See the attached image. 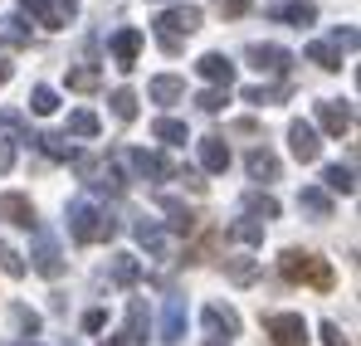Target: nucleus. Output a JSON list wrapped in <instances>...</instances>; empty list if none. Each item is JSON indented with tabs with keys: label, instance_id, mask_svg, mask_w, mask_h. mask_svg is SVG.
<instances>
[{
	"label": "nucleus",
	"instance_id": "18",
	"mask_svg": "<svg viewBox=\"0 0 361 346\" xmlns=\"http://www.w3.org/2000/svg\"><path fill=\"white\" fill-rule=\"evenodd\" d=\"M147 98H152V103H166V108H171V103H180V98H185V83H180L176 73H157V78L147 83Z\"/></svg>",
	"mask_w": 361,
	"mask_h": 346
},
{
	"label": "nucleus",
	"instance_id": "38",
	"mask_svg": "<svg viewBox=\"0 0 361 346\" xmlns=\"http://www.w3.org/2000/svg\"><path fill=\"white\" fill-rule=\"evenodd\" d=\"M225 273H230V283H254V273H259V268H254V259H230V264H225Z\"/></svg>",
	"mask_w": 361,
	"mask_h": 346
},
{
	"label": "nucleus",
	"instance_id": "40",
	"mask_svg": "<svg viewBox=\"0 0 361 346\" xmlns=\"http://www.w3.org/2000/svg\"><path fill=\"white\" fill-rule=\"evenodd\" d=\"M215 244H220V234L210 230V234H205V239H200V244H190V249H185V259H190V264H205V259H210V249H215Z\"/></svg>",
	"mask_w": 361,
	"mask_h": 346
},
{
	"label": "nucleus",
	"instance_id": "9",
	"mask_svg": "<svg viewBox=\"0 0 361 346\" xmlns=\"http://www.w3.org/2000/svg\"><path fill=\"white\" fill-rule=\"evenodd\" d=\"M264 15H269V20H279V25H298V30L317 25V5H312V0H274Z\"/></svg>",
	"mask_w": 361,
	"mask_h": 346
},
{
	"label": "nucleus",
	"instance_id": "36",
	"mask_svg": "<svg viewBox=\"0 0 361 346\" xmlns=\"http://www.w3.org/2000/svg\"><path fill=\"white\" fill-rule=\"evenodd\" d=\"M30 142H39V147H44L49 156H59V161H68V156H73V147L63 142L59 132H39V137H30Z\"/></svg>",
	"mask_w": 361,
	"mask_h": 346
},
{
	"label": "nucleus",
	"instance_id": "22",
	"mask_svg": "<svg viewBox=\"0 0 361 346\" xmlns=\"http://www.w3.org/2000/svg\"><path fill=\"white\" fill-rule=\"evenodd\" d=\"M147 327H152V322H147V307L132 302V307H127V332H122V342L127 346H147Z\"/></svg>",
	"mask_w": 361,
	"mask_h": 346
},
{
	"label": "nucleus",
	"instance_id": "12",
	"mask_svg": "<svg viewBox=\"0 0 361 346\" xmlns=\"http://www.w3.org/2000/svg\"><path fill=\"white\" fill-rule=\"evenodd\" d=\"M195 73H200L205 83H215V88H230V83H235V63L225 54H200L195 58Z\"/></svg>",
	"mask_w": 361,
	"mask_h": 346
},
{
	"label": "nucleus",
	"instance_id": "13",
	"mask_svg": "<svg viewBox=\"0 0 361 346\" xmlns=\"http://www.w3.org/2000/svg\"><path fill=\"white\" fill-rule=\"evenodd\" d=\"M0 220H10V225H20V230H35V225H39V220H35V205H30L20 190L0 195Z\"/></svg>",
	"mask_w": 361,
	"mask_h": 346
},
{
	"label": "nucleus",
	"instance_id": "19",
	"mask_svg": "<svg viewBox=\"0 0 361 346\" xmlns=\"http://www.w3.org/2000/svg\"><path fill=\"white\" fill-rule=\"evenodd\" d=\"M200 166L215 171V175L230 166V147H225V137H205V142H200Z\"/></svg>",
	"mask_w": 361,
	"mask_h": 346
},
{
	"label": "nucleus",
	"instance_id": "21",
	"mask_svg": "<svg viewBox=\"0 0 361 346\" xmlns=\"http://www.w3.org/2000/svg\"><path fill=\"white\" fill-rule=\"evenodd\" d=\"M244 215H249V220H259V225H269V220H279V200H274V195L249 190V195H244Z\"/></svg>",
	"mask_w": 361,
	"mask_h": 346
},
{
	"label": "nucleus",
	"instance_id": "3",
	"mask_svg": "<svg viewBox=\"0 0 361 346\" xmlns=\"http://www.w3.org/2000/svg\"><path fill=\"white\" fill-rule=\"evenodd\" d=\"M68 161H73V171H78L83 185H93V190H113V195L122 190V175H118L113 161H98V156H88V152H73Z\"/></svg>",
	"mask_w": 361,
	"mask_h": 346
},
{
	"label": "nucleus",
	"instance_id": "16",
	"mask_svg": "<svg viewBox=\"0 0 361 346\" xmlns=\"http://www.w3.org/2000/svg\"><path fill=\"white\" fill-rule=\"evenodd\" d=\"M200 317H205V327H210V332H225V337H235V332H240V312H235L230 302H205V312H200Z\"/></svg>",
	"mask_w": 361,
	"mask_h": 346
},
{
	"label": "nucleus",
	"instance_id": "42",
	"mask_svg": "<svg viewBox=\"0 0 361 346\" xmlns=\"http://www.w3.org/2000/svg\"><path fill=\"white\" fill-rule=\"evenodd\" d=\"M195 108H200V113H220V108H225V93H220V88H205V93L195 98Z\"/></svg>",
	"mask_w": 361,
	"mask_h": 346
},
{
	"label": "nucleus",
	"instance_id": "43",
	"mask_svg": "<svg viewBox=\"0 0 361 346\" xmlns=\"http://www.w3.org/2000/svg\"><path fill=\"white\" fill-rule=\"evenodd\" d=\"M15 322L25 327V337H35V332H39V312H30V307H15Z\"/></svg>",
	"mask_w": 361,
	"mask_h": 346
},
{
	"label": "nucleus",
	"instance_id": "29",
	"mask_svg": "<svg viewBox=\"0 0 361 346\" xmlns=\"http://www.w3.org/2000/svg\"><path fill=\"white\" fill-rule=\"evenodd\" d=\"M137 244H142V249H147V254H157V259H161V254H166V234L157 230V225H152V220H137Z\"/></svg>",
	"mask_w": 361,
	"mask_h": 346
},
{
	"label": "nucleus",
	"instance_id": "2",
	"mask_svg": "<svg viewBox=\"0 0 361 346\" xmlns=\"http://www.w3.org/2000/svg\"><path fill=\"white\" fill-rule=\"evenodd\" d=\"M68 234L78 244H98V239H113L118 234V220L103 205H93L88 195H78V200H68Z\"/></svg>",
	"mask_w": 361,
	"mask_h": 346
},
{
	"label": "nucleus",
	"instance_id": "5",
	"mask_svg": "<svg viewBox=\"0 0 361 346\" xmlns=\"http://www.w3.org/2000/svg\"><path fill=\"white\" fill-rule=\"evenodd\" d=\"M20 10H25V15H35L44 30H63V25L73 20L78 0H20Z\"/></svg>",
	"mask_w": 361,
	"mask_h": 346
},
{
	"label": "nucleus",
	"instance_id": "48",
	"mask_svg": "<svg viewBox=\"0 0 361 346\" xmlns=\"http://www.w3.org/2000/svg\"><path fill=\"white\" fill-rule=\"evenodd\" d=\"M103 346H127V342H122V337H113V342H103Z\"/></svg>",
	"mask_w": 361,
	"mask_h": 346
},
{
	"label": "nucleus",
	"instance_id": "15",
	"mask_svg": "<svg viewBox=\"0 0 361 346\" xmlns=\"http://www.w3.org/2000/svg\"><path fill=\"white\" fill-rule=\"evenodd\" d=\"M137 54H142V30H118V35H113V63L127 73V68L137 63Z\"/></svg>",
	"mask_w": 361,
	"mask_h": 346
},
{
	"label": "nucleus",
	"instance_id": "4",
	"mask_svg": "<svg viewBox=\"0 0 361 346\" xmlns=\"http://www.w3.org/2000/svg\"><path fill=\"white\" fill-rule=\"evenodd\" d=\"M264 332L274 346H307V322L302 312H269L264 317Z\"/></svg>",
	"mask_w": 361,
	"mask_h": 346
},
{
	"label": "nucleus",
	"instance_id": "23",
	"mask_svg": "<svg viewBox=\"0 0 361 346\" xmlns=\"http://www.w3.org/2000/svg\"><path fill=\"white\" fill-rule=\"evenodd\" d=\"M298 205L307 210V215H317V220H332V195H327V190H317V185H302Z\"/></svg>",
	"mask_w": 361,
	"mask_h": 346
},
{
	"label": "nucleus",
	"instance_id": "26",
	"mask_svg": "<svg viewBox=\"0 0 361 346\" xmlns=\"http://www.w3.org/2000/svg\"><path fill=\"white\" fill-rule=\"evenodd\" d=\"M307 63H317V68L332 73V68H342V49H332L327 39H312V44H307Z\"/></svg>",
	"mask_w": 361,
	"mask_h": 346
},
{
	"label": "nucleus",
	"instance_id": "24",
	"mask_svg": "<svg viewBox=\"0 0 361 346\" xmlns=\"http://www.w3.org/2000/svg\"><path fill=\"white\" fill-rule=\"evenodd\" d=\"M322 180H327V190H337V195H352V190H357V171L342 166V161H332V166L322 171Z\"/></svg>",
	"mask_w": 361,
	"mask_h": 346
},
{
	"label": "nucleus",
	"instance_id": "39",
	"mask_svg": "<svg viewBox=\"0 0 361 346\" xmlns=\"http://www.w3.org/2000/svg\"><path fill=\"white\" fill-rule=\"evenodd\" d=\"M0 273H10V278H25V259H20L10 244H0Z\"/></svg>",
	"mask_w": 361,
	"mask_h": 346
},
{
	"label": "nucleus",
	"instance_id": "20",
	"mask_svg": "<svg viewBox=\"0 0 361 346\" xmlns=\"http://www.w3.org/2000/svg\"><path fill=\"white\" fill-rule=\"evenodd\" d=\"M244 166H249V175H254V180H279V156H274L269 147H254Z\"/></svg>",
	"mask_w": 361,
	"mask_h": 346
},
{
	"label": "nucleus",
	"instance_id": "8",
	"mask_svg": "<svg viewBox=\"0 0 361 346\" xmlns=\"http://www.w3.org/2000/svg\"><path fill=\"white\" fill-rule=\"evenodd\" d=\"M35 273H44V278H59L63 273V254H59V244H54V234L44 230V225H35Z\"/></svg>",
	"mask_w": 361,
	"mask_h": 346
},
{
	"label": "nucleus",
	"instance_id": "41",
	"mask_svg": "<svg viewBox=\"0 0 361 346\" xmlns=\"http://www.w3.org/2000/svg\"><path fill=\"white\" fill-rule=\"evenodd\" d=\"M317 337H322V346H352V337H347L337 322H322V327H317Z\"/></svg>",
	"mask_w": 361,
	"mask_h": 346
},
{
	"label": "nucleus",
	"instance_id": "10",
	"mask_svg": "<svg viewBox=\"0 0 361 346\" xmlns=\"http://www.w3.org/2000/svg\"><path fill=\"white\" fill-rule=\"evenodd\" d=\"M288 147H293V156H298L302 166H312V161L322 156V137H317V127H312V122H302V117L288 127Z\"/></svg>",
	"mask_w": 361,
	"mask_h": 346
},
{
	"label": "nucleus",
	"instance_id": "37",
	"mask_svg": "<svg viewBox=\"0 0 361 346\" xmlns=\"http://www.w3.org/2000/svg\"><path fill=\"white\" fill-rule=\"evenodd\" d=\"M103 78H98V68H68V88L73 93H93Z\"/></svg>",
	"mask_w": 361,
	"mask_h": 346
},
{
	"label": "nucleus",
	"instance_id": "35",
	"mask_svg": "<svg viewBox=\"0 0 361 346\" xmlns=\"http://www.w3.org/2000/svg\"><path fill=\"white\" fill-rule=\"evenodd\" d=\"M113 117H118V122H132V117H137V93H132V88H118V93H113Z\"/></svg>",
	"mask_w": 361,
	"mask_h": 346
},
{
	"label": "nucleus",
	"instance_id": "33",
	"mask_svg": "<svg viewBox=\"0 0 361 346\" xmlns=\"http://www.w3.org/2000/svg\"><path fill=\"white\" fill-rule=\"evenodd\" d=\"M161 210H166V220H171V230H180V234H190L195 230V215L180 205V200H161Z\"/></svg>",
	"mask_w": 361,
	"mask_h": 346
},
{
	"label": "nucleus",
	"instance_id": "1",
	"mask_svg": "<svg viewBox=\"0 0 361 346\" xmlns=\"http://www.w3.org/2000/svg\"><path fill=\"white\" fill-rule=\"evenodd\" d=\"M279 273L288 283H307V288H317V292H332V283H337L332 264L317 259V254H307V249H283L279 254Z\"/></svg>",
	"mask_w": 361,
	"mask_h": 346
},
{
	"label": "nucleus",
	"instance_id": "31",
	"mask_svg": "<svg viewBox=\"0 0 361 346\" xmlns=\"http://www.w3.org/2000/svg\"><path fill=\"white\" fill-rule=\"evenodd\" d=\"M283 93H288V83H254V88H244V103L264 108V103H279Z\"/></svg>",
	"mask_w": 361,
	"mask_h": 346
},
{
	"label": "nucleus",
	"instance_id": "32",
	"mask_svg": "<svg viewBox=\"0 0 361 346\" xmlns=\"http://www.w3.org/2000/svg\"><path fill=\"white\" fill-rule=\"evenodd\" d=\"M98 113H88V108H78V113H68V132L73 137H98Z\"/></svg>",
	"mask_w": 361,
	"mask_h": 346
},
{
	"label": "nucleus",
	"instance_id": "28",
	"mask_svg": "<svg viewBox=\"0 0 361 346\" xmlns=\"http://www.w3.org/2000/svg\"><path fill=\"white\" fill-rule=\"evenodd\" d=\"M152 137L166 142V147H180V142H185V122H176V117H157V122H152Z\"/></svg>",
	"mask_w": 361,
	"mask_h": 346
},
{
	"label": "nucleus",
	"instance_id": "46",
	"mask_svg": "<svg viewBox=\"0 0 361 346\" xmlns=\"http://www.w3.org/2000/svg\"><path fill=\"white\" fill-rule=\"evenodd\" d=\"M0 127H5V132H20L25 122H20V113H15V108H5V113H0Z\"/></svg>",
	"mask_w": 361,
	"mask_h": 346
},
{
	"label": "nucleus",
	"instance_id": "14",
	"mask_svg": "<svg viewBox=\"0 0 361 346\" xmlns=\"http://www.w3.org/2000/svg\"><path fill=\"white\" fill-rule=\"evenodd\" d=\"M185 322H190V312H185V297H166V317H161V342L176 346L185 337Z\"/></svg>",
	"mask_w": 361,
	"mask_h": 346
},
{
	"label": "nucleus",
	"instance_id": "45",
	"mask_svg": "<svg viewBox=\"0 0 361 346\" xmlns=\"http://www.w3.org/2000/svg\"><path fill=\"white\" fill-rule=\"evenodd\" d=\"M244 10H249V0H220V15H230V20L244 15Z\"/></svg>",
	"mask_w": 361,
	"mask_h": 346
},
{
	"label": "nucleus",
	"instance_id": "49",
	"mask_svg": "<svg viewBox=\"0 0 361 346\" xmlns=\"http://www.w3.org/2000/svg\"><path fill=\"white\" fill-rule=\"evenodd\" d=\"M210 346H225V342H210Z\"/></svg>",
	"mask_w": 361,
	"mask_h": 346
},
{
	"label": "nucleus",
	"instance_id": "6",
	"mask_svg": "<svg viewBox=\"0 0 361 346\" xmlns=\"http://www.w3.org/2000/svg\"><path fill=\"white\" fill-rule=\"evenodd\" d=\"M195 30H200V5H171L157 20V35L161 39H176V44H180V35H195Z\"/></svg>",
	"mask_w": 361,
	"mask_h": 346
},
{
	"label": "nucleus",
	"instance_id": "47",
	"mask_svg": "<svg viewBox=\"0 0 361 346\" xmlns=\"http://www.w3.org/2000/svg\"><path fill=\"white\" fill-rule=\"evenodd\" d=\"M10 73H15V63H5V58H0V83H10Z\"/></svg>",
	"mask_w": 361,
	"mask_h": 346
},
{
	"label": "nucleus",
	"instance_id": "44",
	"mask_svg": "<svg viewBox=\"0 0 361 346\" xmlns=\"http://www.w3.org/2000/svg\"><path fill=\"white\" fill-rule=\"evenodd\" d=\"M10 166H15V147H10V142H5V137H0V175L10 171Z\"/></svg>",
	"mask_w": 361,
	"mask_h": 346
},
{
	"label": "nucleus",
	"instance_id": "30",
	"mask_svg": "<svg viewBox=\"0 0 361 346\" xmlns=\"http://www.w3.org/2000/svg\"><path fill=\"white\" fill-rule=\"evenodd\" d=\"M225 234H230L235 244H249V249H254V244H264V225H259V220H249V215H244V220H235Z\"/></svg>",
	"mask_w": 361,
	"mask_h": 346
},
{
	"label": "nucleus",
	"instance_id": "25",
	"mask_svg": "<svg viewBox=\"0 0 361 346\" xmlns=\"http://www.w3.org/2000/svg\"><path fill=\"white\" fill-rule=\"evenodd\" d=\"M142 278V264H137V254H113V283L118 288H132Z\"/></svg>",
	"mask_w": 361,
	"mask_h": 346
},
{
	"label": "nucleus",
	"instance_id": "34",
	"mask_svg": "<svg viewBox=\"0 0 361 346\" xmlns=\"http://www.w3.org/2000/svg\"><path fill=\"white\" fill-rule=\"evenodd\" d=\"M0 39L10 44V49H20V44H30V30H25V20H0Z\"/></svg>",
	"mask_w": 361,
	"mask_h": 346
},
{
	"label": "nucleus",
	"instance_id": "11",
	"mask_svg": "<svg viewBox=\"0 0 361 346\" xmlns=\"http://www.w3.org/2000/svg\"><path fill=\"white\" fill-rule=\"evenodd\" d=\"M244 58H249L259 73H274V78H279V73L288 68V58H293V54H288L283 44H249V49H244Z\"/></svg>",
	"mask_w": 361,
	"mask_h": 346
},
{
	"label": "nucleus",
	"instance_id": "7",
	"mask_svg": "<svg viewBox=\"0 0 361 346\" xmlns=\"http://www.w3.org/2000/svg\"><path fill=\"white\" fill-rule=\"evenodd\" d=\"M317 127H322L327 137H347V132L357 127V108L342 103V98H327V103H317Z\"/></svg>",
	"mask_w": 361,
	"mask_h": 346
},
{
	"label": "nucleus",
	"instance_id": "27",
	"mask_svg": "<svg viewBox=\"0 0 361 346\" xmlns=\"http://www.w3.org/2000/svg\"><path fill=\"white\" fill-rule=\"evenodd\" d=\"M30 113H39V117L59 113V93H54L49 83H35V88H30Z\"/></svg>",
	"mask_w": 361,
	"mask_h": 346
},
{
	"label": "nucleus",
	"instance_id": "50",
	"mask_svg": "<svg viewBox=\"0 0 361 346\" xmlns=\"http://www.w3.org/2000/svg\"><path fill=\"white\" fill-rule=\"evenodd\" d=\"M25 346H39V342H25Z\"/></svg>",
	"mask_w": 361,
	"mask_h": 346
},
{
	"label": "nucleus",
	"instance_id": "17",
	"mask_svg": "<svg viewBox=\"0 0 361 346\" xmlns=\"http://www.w3.org/2000/svg\"><path fill=\"white\" fill-rule=\"evenodd\" d=\"M118 161H132L137 175H176V166L166 156H157V152H118Z\"/></svg>",
	"mask_w": 361,
	"mask_h": 346
}]
</instances>
